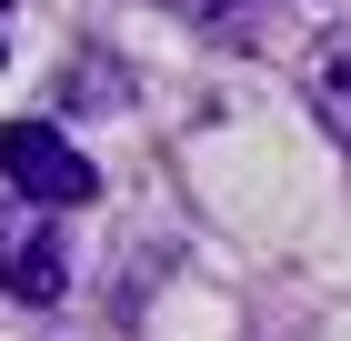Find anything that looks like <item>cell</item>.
<instances>
[{"label": "cell", "mask_w": 351, "mask_h": 341, "mask_svg": "<svg viewBox=\"0 0 351 341\" xmlns=\"http://www.w3.org/2000/svg\"><path fill=\"white\" fill-rule=\"evenodd\" d=\"M161 10H191V21H231L241 0H161Z\"/></svg>", "instance_id": "277c9868"}, {"label": "cell", "mask_w": 351, "mask_h": 341, "mask_svg": "<svg viewBox=\"0 0 351 341\" xmlns=\"http://www.w3.org/2000/svg\"><path fill=\"white\" fill-rule=\"evenodd\" d=\"M311 101H322L331 131H351V30H331L322 51H311Z\"/></svg>", "instance_id": "3957f363"}, {"label": "cell", "mask_w": 351, "mask_h": 341, "mask_svg": "<svg viewBox=\"0 0 351 341\" xmlns=\"http://www.w3.org/2000/svg\"><path fill=\"white\" fill-rule=\"evenodd\" d=\"M0 171H10V191H30V201H60V211H81L90 191H101V171H90V161L71 151L51 121H10V131H0Z\"/></svg>", "instance_id": "7a4b0ae2"}, {"label": "cell", "mask_w": 351, "mask_h": 341, "mask_svg": "<svg viewBox=\"0 0 351 341\" xmlns=\"http://www.w3.org/2000/svg\"><path fill=\"white\" fill-rule=\"evenodd\" d=\"M71 281V241H60V201H10L0 211V291L10 301H60Z\"/></svg>", "instance_id": "6da1fadb"}, {"label": "cell", "mask_w": 351, "mask_h": 341, "mask_svg": "<svg viewBox=\"0 0 351 341\" xmlns=\"http://www.w3.org/2000/svg\"><path fill=\"white\" fill-rule=\"evenodd\" d=\"M0 60H10V0H0Z\"/></svg>", "instance_id": "5b68a950"}]
</instances>
